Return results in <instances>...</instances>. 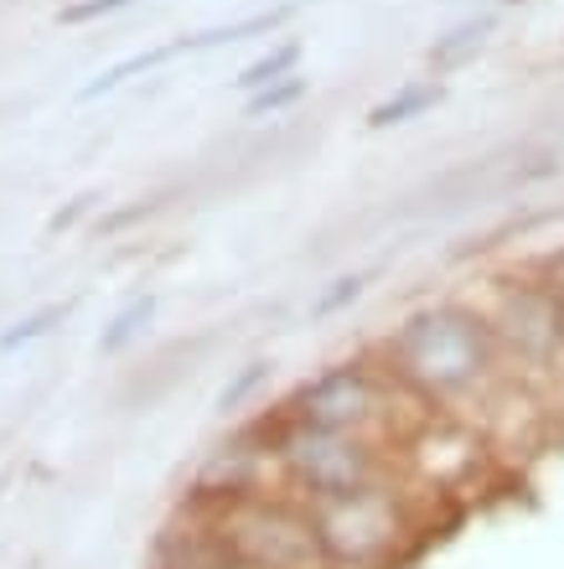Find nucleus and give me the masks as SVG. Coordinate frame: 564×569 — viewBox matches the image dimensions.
<instances>
[{
  "label": "nucleus",
  "mask_w": 564,
  "mask_h": 569,
  "mask_svg": "<svg viewBox=\"0 0 564 569\" xmlns=\"http://www.w3.org/2000/svg\"><path fill=\"white\" fill-rule=\"evenodd\" d=\"M373 358L425 415H446V420L466 409H497L503 393L523 389L503 358L487 306H466V300H431L409 311Z\"/></svg>",
  "instance_id": "f257e3e1"
},
{
  "label": "nucleus",
  "mask_w": 564,
  "mask_h": 569,
  "mask_svg": "<svg viewBox=\"0 0 564 569\" xmlns=\"http://www.w3.org/2000/svg\"><path fill=\"white\" fill-rule=\"evenodd\" d=\"M265 425L275 466H280V487L296 502H327V497H353L394 481V456L378 440L296 425L285 409H269Z\"/></svg>",
  "instance_id": "f03ea898"
},
{
  "label": "nucleus",
  "mask_w": 564,
  "mask_h": 569,
  "mask_svg": "<svg viewBox=\"0 0 564 569\" xmlns=\"http://www.w3.org/2000/svg\"><path fill=\"white\" fill-rule=\"evenodd\" d=\"M409 393L384 373L378 358H347L332 362L321 373H311L306 383H296V393L285 399V415L296 425H316V430H337V435H363L388 446L394 440V405ZM415 405V399H409Z\"/></svg>",
  "instance_id": "7ed1b4c3"
},
{
  "label": "nucleus",
  "mask_w": 564,
  "mask_h": 569,
  "mask_svg": "<svg viewBox=\"0 0 564 569\" xmlns=\"http://www.w3.org/2000/svg\"><path fill=\"white\" fill-rule=\"evenodd\" d=\"M311 508L316 543L332 569H388L404 559V543L415 539V512L409 497L384 481L353 497H327V502H306Z\"/></svg>",
  "instance_id": "20e7f679"
},
{
  "label": "nucleus",
  "mask_w": 564,
  "mask_h": 569,
  "mask_svg": "<svg viewBox=\"0 0 564 569\" xmlns=\"http://www.w3.org/2000/svg\"><path fill=\"white\" fill-rule=\"evenodd\" d=\"M208 512L228 555L254 569H332L311 528V508L296 502L290 492H259L238 497L224 508H197Z\"/></svg>",
  "instance_id": "39448f33"
},
{
  "label": "nucleus",
  "mask_w": 564,
  "mask_h": 569,
  "mask_svg": "<svg viewBox=\"0 0 564 569\" xmlns=\"http://www.w3.org/2000/svg\"><path fill=\"white\" fill-rule=\"evenodd\" d=\"M503 358L523 389L560 383L564 373V290L550 274L528 280H503L487 306Z\"/></svg>",
  "instance_id": "423d86ee"
},
{
  "label": "nucleus",
  "mask_w": 564,
  "mask_h": 569,
  "mask_svg": "<svg viewBox=\"0 0 564 569\" xmlns=\"http://www.w3.org/2000/svg\"><path fill=\"white\" fill-rule=\"evenodd\" d=\"M259 492H285L265 415L254 425H238L228 440H218L208 450V461L197 466L192 487H187V508H224V502L259 497Z\"/></svg>",
  "instance_id": "0eeeda50"
},
{
  "label": "nucleus",
  "mask_w": 564,
  "mask_h": 569,
  "mask_svg": "<svg viewBox=\"0 0 564 569\" xmlns=\"http://www.w3.org/2000/svg\"><path fill=\"white\" fill-rule=\"evenodd\" d=\"M492 16H466V21H456L451 31H441L431 47H425V62H431V73H456V68H466V62H476V52L487 47L492 37Z\"/></svg>",
  "instance_id": "6e6552de"
},
{
  "label": "nucleus",
  "mask_w": 564,
  "mask_h": 569,
  "mask_svg": "<svg viewBox=\"0 0 564 569\" xmlns=\"http://www.w3.org/2000/svg\"><path fill=\"white\" fill-rule=\"evenodd\" d=\"M441 99H446V83H441V78H415V83H399L388 99H378V104L368 109V130H394V124L425 120Z\"/></svg>",
  "instance_id": "1a4fd4ad"
},
{
  "label": "nucleus",
  "mask_w": 564,
  "mask_h": 569,
  "mask_svg": "<svg viewBox=\"0 0 564 569\" xmlns=\"http://www.w3.org/2000/svg\"><path fill=\"white\" fill-rule=\"evenodd\" d=\"M187 52V42H161V47H146V52H130V58H119L115 68H105L99 78H89L83 89H78V104H93V99H105V93H119L130 78H140V73H156L161 62H171V58H181Z\"/></svg>",
  "instance_id": "9d476101"
},
{
  "label": "nucleus",
  "mask_w": 564,
  "mask_h": 569,
  "mask_svg": "<svg viewBox=\"0 0 564 569\" xmlns=\"http://www.w3.org/2000/svg\"><path fill=\"white\" fill-rule=\"evenodd\" d=\"M300 52H306V47H300L296 37H285V42L265 47V52H259L254 62H244V68H238L234 89L249 99V93H259V89H269V83H280V78L300 73Z\"/></svg>",
  "instance_id": "9b49d317"
},
{
  "label": "nucleus",
  "mask_w": 564,
  "mask_h": 569,
  "mask_svg": "<svg viewBox=\"0 0 564 569\" xmlns=\"http://www.w3.org/2000/svg\"><path fill=\"white\" fill-rule=\"evenodd\" d=\"M156 311H161V300L150 296V290H146V296H135V300H125V306L109 316V327L99 331V352H105V358H119L125 347H135L150 331Z\"/></svg>",
  "instance_id": "f8f14e48"
},
{
  "label": "nucleus",
  "mask_w": 564,
  "mask_h": 569,
  "mask_svg": "<svg viewBox=\"0 0 564 569\" xmlns=\"http://www.w3.org/2000/svg\"><path fill=\"white\" fill-rule=\"evenodd\" d=\"M269 378H275V362H269V358H249L244 368H234V373H228V383L218 389L212 409H218L224 420H238V415H244V409L259 399V389H265Z\"/></svg>",
  "instance_id": "ddd939ff"
},
{
  "label": "nucleus",
  "mask_w": 564,
  "mask_h": 569,
  "mask_svg": "<svg viewBox=\"0 0 564 569\" xmlns=\"http://www.w3.org/2000/svg\"><path fill=\"white\" fill-rule=\"evenodd\" d=\"M68 300H47V306H37V311H27L21 321H11V327L0 331V358H11V352H21V347L42 342L47 331H58L62 321H68Z\"/></svg>",
  "instance_id": "4468645a"
},
{
  "label": "nucleus",
  "mask_w": 564,
  "mask_h": 569,
  "mask_svg": "<svg viewBox=\"0 0 564 569\" xmlns=\"http://www.w3.org/2000/svg\"><path fill=\"white\" fill-rule=\"evenodd\" d=\"M285 21V6L275 11H259V16H244V21H228V27H208V31H192L181 37L187 52H212V47H228V42H244V37H269V31Z\"/></svg>",
  "instance_id": "2eb2a0df"
},
{
  "label": "nucleus",
  "mask_w": 564,
  "mask_h": 569,
  "mask_svg": "<svg viewBox=\"0 0 564 569\" xmlns=\"http://www.w3.org/2000/svg\"><path fill=\"white\" fill-rule=\"evenodd\" d=\"M306 93H311V78L290 73V78H280V83H269V89L249 93V99H244V120H280V114H290V109L306 99Z\"/></svg>",
  "instance_id": "dca6fc26"
},
{
  "label": "nucleus",
  "mask_w": 564,
  "mask_h": 569,
  "mask_svg": "<svg viewBox=\"0 0 564 569\" xmlns=\"http://www.w3.org/2000/svg\"><path fill=\"white\" fill-rule=\"evenodd\" d=\"M363 290H368V274L353 270V274H337V280L321 290V296L311 300V321H332V316L353 311L357 300H363Z\"/></svg>",
  "instance_id": "f3484780"
},
{
  "label": "nucleus",
  "mask_w": 564,
  "mask_h": 569,
  "mask_svg": "<svg viewBox=\"0 0 564 569\" xmlns=\"http://www.w3.org/2000/svg\"><path fill=\"white\" fill-rule=\"evenodd\" d=\"M140 0H68L58 11V21L62 27H89V21H109V16H119V11H135Z\"/></svg>",
  "instance_id": "a211bd4d"
},
{
  "label": "nucleus",
  "mask_w": 564,
  "mask_h": 569,
  "mask_svg": "<svg viewBox=\"0 0 564 569\" xmlns=\"http://www.w3.org/2000/svg\"><path fill=\"white\" fill-rule=\"evenodd\" d=\"M89 208H93V197H78L73 208H68V212H58V218H52V223H47V228H52V233H62V228H73V223H78V218H83V212H89Z\"/></svg>",
  "instance_id": "6ab92c4d"
},
{
  "label": "nucleus",
  "mask_w": 564,
  "mask_h": 569,
  "mask_svg": "<svg viewBox=\"0 0 564 569\" xmlns=\"http://www.w3.org/2000/svg\"><path fill=\"white\" fill-rule=\"evenodd\" d=\"M212 569H254V565H244V559H234V555H228L224 565H212Z\"/></svg>",
  "instance_id": "aec40b11"
},
{
  "label": "nucleus",
  "mask_w": 564,
  "mask_h": 569,
  "mask_svg": "<svg viewBox=\"0 0 564 569\" xmlns=\"http://www.w3.org/2000/svg\"><path fill=\"white\" fill-rule=\"evenodd\" d=\"M497 6H528V0H497Z\"/></svg>",
  "instance_id": "412c9836"
},
{
  "label": "nucleus",
  "mask_w": 564,
  "mask_h": 569,
  "mask_svg": "<svg viewBox=\"0 0 564 569\" xmlns=\"http://www.w3.org/2000/svg\"><path fill=\"white\" fill-rule=\"evenodd\" d=\"M275 6H296V0H275Z\"/></svg>",
  "instance_id": "4be33fe9"
}]
</instances>
